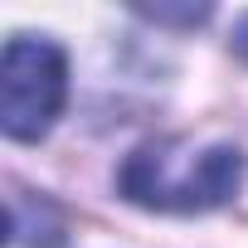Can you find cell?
Here are the masks:
<instances>
[{
  "mask_svg": "<svg viewBox=\"0 0 248 248\" xmlns=\"http://www.w3.org/2000/svg\"><path fill=\"white\" fill-rule=\"evenodd\" d=\"M243 175H248V161L229 141L195 146L185 137H156L127 151V161L117 170V190L122 200L141 209L209 214V209H224L243 190Z\"/></svg>",
  "mask_w": 248,
  "mask_h": 248,
  "instance_id": "obj_1",
  "label": "cell"
},
{
  "mask_svg": "<svg viewBox=\"0 0 248 248\" xmlns=\"http://www.w3.org/2000/svg\"><path fill=\"white\" fill-rule=\"evenodd\" d=\"M68 102V59L44 34H15L0 59V132L44 141Z\"/></svg>",
  "mask_w": 248,
  "mask_h": 248,
  "instance_id": "obj_2",
  "label": "cell"
},
{
  "mask_svg": "<svg viewBox=\"0 0 248 248\" xmlns=\"http://www.w3.org/2000/svg\"><path fill=\"white\" fill-rule=\"evenodd\" d=\"M10 238L15 248H59L63 243V214L54 200L15 190L10 195Z\"/></svg>",
  "mask_w": 248,
  "mask_h": 248,
  "instance_id": "obj_3",
  "label": "cell"
},
{
  "mask_svg": "<svg viewBox=\"0 0 248 248\" xmlns=\"http://www.w3.org/2000/svg\"><path fill=\"white\" fill-rule=\"evenodd\" d=\"M141 15L161 20V25H200L209 20V5H185V10H170V5H141Z\"/></svg>",
  "mask_w": 248,
  "mask_h": 248,
  "instance_id": "obj_4",
  "label": "cell"
},
{
  "mask_svg": "<svg viewBox=\"0 0 248 248\" xmlns=\"http://www.w3.org/2000/svg\"><path fill=\"white\" fill-rule=\"evenodd\" d=\"M229 44H233V54L248 63V15H238V20H233V34H229Z\"/></svg>",
  "mask_w": 248,
  "mask_h": 248,
  "instance_id": "obj_5",
  "label": "cell"
}]
</instances>
